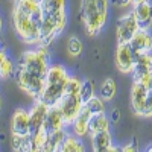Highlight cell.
Returning a JSON list of instances; mask_svg holds the SVG:
<instances>
[{"mask_svg": "<svg viewBox=\"0 0 152 152\" xmlns=\"http://www.w3.org/2000/svg\"><path fill=\"white\" fill-rule=\"evenodd\" d=\"M59 151L61 152H84L85 146L82 143V138L76 137L72 132H67V135L64 137V140H62L59 146Z\"/></svg>", "mask_w": 152, "mask_h": 152, "instance_id": "20", "label": "cell"}, {"mask_svg": "<svg viewBox=\"0 0 152 152\" xmlns=\"http://www.w3.org/2000/svg\"><path fill=\"white\" fill-rule=\"evenodd\" d=\"M37 2H41V0H37Z\"/></svg>", "mask_w": 152, "mask_h": 152, "instance_id": "38", "label": "cell"}, {"mask_svg": "<svg viewBox=\"0 0 152 152\" xmlns=\"http://www.w3.org/2000/svg\"><path fill=\"white\" fill-rule=\"evenodd\" d=\"M87 108L91 111V114H99V113H105V100L100 97V96H93L90 100H88L87 104Z\"/></svg>", "mask_w": 152, "mask_h": 152, "instance_id": "28", "label": "cell"}, {"mask_svg": "<svg viewBox=\"0 0 152 152\" xmlns=\"http://www.w3.org/2000/svg\"><path fill=\"white\" fill-rule=\"evenodd\" d=\"M119 117H120L119 110H114V111H113V116H111V120H113V122H119Z\"/></svg>", "mask_w": 152, "mask_h": 152, "instance_id": "33", "label": "cell"}, {"mask_svg": "<svg viewBox=\"0 0 152 152\" xmlns=\"http://www.w3.org/2000/svg\"><path fill=\"white\" fill-rule=\"evenodd\" d=\"M116 93H117V85H116V81L113 78H107L99 87V96L102 97L105 102H110L116 97Z\"/></svg>", "mask_w": 152, "mask_h": 152, "instance_id": "24", "label": "cell"}, {"mask_svg": "<svg viewBox=\"0 0 152 152\" xmlns=\"http://www.w3.org/2000/svg\"><path fill=\"white\" fill-rule=\"evenodd\" d=\"M47 140V132L41 128L37 132L29 134V152H43V148Z\"/></svg>", "mask_w": 152, "mask_h": 152, "instance_id": "23", "label": "cell"}, {"mask_svg": "<svg viewBox=\"0 0 152 152\" xmlns=\"http://www.w3.org/2000/svg\"><path fill=\"white\" fill-rule=\"evenodd\" d=\"M59 35L55 21L50 17H44L43 15V21L40 26V44L38 46H50L52 41Z\"/></svg>", "mask_w": 152, "mask_h": 152, "instance_id": "17", "label": "cell"}, {"mask_svg": "<svg viewBox=\"0 0 152 152\" xmlns=\"http://www.w3.org/2000/svg\"><path fill=\"white\" fill-rule=\"evenodd\" d=\"M128 44L132 50L134 56L142 55V53H149L152 52V35L149 34V31L138 29Z\"/></svg>", "mask_w": 152, "mask_h": 152, "instance_id": "9", "label": "cell"}, {"mask_svg": "<svg viewBox=\"0 0 152 152\" xmlns=\"http://www.w3.org/2000/svg\"><path fill=\"white\" fill-rule=\"evenodd\" d=\"M146 73H152V52L137 55L134 61V69H132L134 78L146 75Z\"/></svg>", "mask_w": 152, "mask_h": 152, "instance_id": "18", "label": "cell"}, {"mask_svg": "<svg viewBox=\"0 0 152 152\" xmlns=\"http://www.w3.org/2000/svg\"><path fill=\"white\" fill-rule=\"evenodd\" d=\"M66 49H67V53H69L72 58H78V56H81L82 50H84V44H82V41L79 40L78 37H73V35H72L69 40H67Z\"/></svg>", "mask_w": 152, "mask_h": 152, "instance_id": "25", "label": "cell"}, {"mask_svg": "<svg viewBox=\"0 0 152 152\" xmlns=\"http://www.w3.org/2000/svg\"><path fill=\"white\" fill-rule=\"evenodd\" d=\"M91 140V148L94 152H110V151H120L113 146V138L110 134V129L97 131L91 135H88Z\"/></svg>", "mask_w": 152, "mask_h": 152, "instance_id": "13", "label": "cell"}, {"mask_svg": "<svg viewBox=\"0 0 152 152\" xmlns=\"http://www.w3.org/2000/svg\"><path fill=\"white\" fill-rule=\"evenodd\" d=\"M82 105L84 104H82L79 94H70V93H64L62 97L55 104V107L59 110L62 119H64V123H66L67 128L76 119V116L79 114Z\"/></svg>", "mask_w": 152, "mask_h": 152, "instance_id": "6", "label": "cell"}, {"mask_svg": "<svg viewBox=\"0 0 152 152\" xmlns=\"http://www.w3.org/2000/svg\"><path fill=\"white\" fill-rule=\"evenodd\" d=\"M149 85H145L143 82L140 81H132V88H131V105H132V110L134 113L138 116L140 113L145 100H146V96H148V91H149Z\"/></svg>", "mask_w": 152, "mask_h": 152, "instance_id": "16", "label": "cell"}, {"mask_svg": "<svg viewBox=\"0 0 152 152\" xmlns=\"http://www.w3.org/2000/svg\"><path fill=\"white\" fill-rule=\"evenodd\" d=\"M138 29H140V28H138V23L135 20L134 12L132 11L126 12V14L122 15L119 18V21H117V28H116L117 43L119 44H128Z\"/></svg>", "mask_w": 152, "mask_h": 152, "instance_id": "7", "label": "cell"}, {"mask_svg": "<svg viewBox=\"0 0 152 152\" xmlns=\"http://www.w3.org/2000/svg\"><path fill=\"white\" fill-rule=\"evenodd\" d=\"M15 62L11 59L5 49H0V79H9L14 76Z\"/></svg>", "mask_w": 152, "mask_h": 152, "instance_id": "21", "label": "cell"}, {"mask_svg": "<svg viewBox=\"0 0 152 152\" xmlns=\"http://www.w3.org/2000/svg\"><path fill=\"white\" fill-rule=\"evenodd\" d=\"M66 135H67L66 128L53 131V132H49L46 145L43 148V152H56V151H59V146H61V143H62V140H64Z\"/></svg>", "mask_w": 152, "mask_h": 152, "instance_id": "19", "label": "cell"}, {"mask_svg": "<svg viewBox=\"0 0 152 152\" xmlns=\"http://www.w3.org/2000/svg\"><path fill=\"white\" fill-rule=\"evenodd\" d=\"M132 12H134L135 20L138 23V28L149 31L152 26V3L149 0L148 2H143V3H138L134 6Z\"/></svg>", "mask_w": 152, "mask_h": 152, "instance_id": "15", "label": "cell"}, {"mask_svg": "<svg viewBox=\"0 0 152 152\" xmlns=\"http://www.w3.org/2000/svg\"><path fill=\"white\" fill-rule=\"evenodd\" d=\"M110 3H113L119 9H123L126 6H131V0H110Z\"/></svg>", "mask_w": 152, "mask_h": 152, "instance_id": "31", "label": "cell"}, {"mask_svg": "<svg viewBox=\"0 0 152 152\" xmlns=\"http://www.w3.org/2000/svg\"><path fill=\"white\" fill-rule=\"evenodd\" d=\"M49 46H35L23 52L14 70V79L20 90L34 100L40 97L49 70Z\"/></svg>", "mask_w": 152, "mask_h": 152, "instance_id": "1", "label": "cell"}, {"mask_svg": "<svg viewBox=\"0 0 152 152\" xmlns=\"http://www.w3.org/2000/svg\"><path fill=\"white\" fill-rule=\"evenodd\" d=\"M43 11L37 0H14L12 26L18 38L28 46L40 44V26Z\"/></svg>", "mask_w": 152, "mask_h": 152, "instance_id": "2", "label": "cell"}, {"mask_svg": "<svg viewBox=\"0 0 152 152\" xmlns=\"http://www.w3.org/2000/svg\"><path fill=\"white\" fill-rule=\"evenodd\" d=\"M2 28H3V20H2V17H0V32H2Z\"/></svg>", "mask_w": 152, "mask_h": 152, "instance_id": "35", "label": "cell"}, {"mask_svg": "<svg viewBox=\"0 0 152 152\" xmlns=\"http://www.w3.org/2000/svg\"><path fill=\"white\" fill-rule=\"evenodd\" d=\"M110 129V119L107 117L105 113H99V114H91L90 123H88V135H91L97 131H104Z\"/></svg>", "mask_w": 152, "mask_h": 152, "instance_id": "22", "label": "cell"}, {"mask_svg": "<svg viewBox=\"0 0 152 152\" xmlns=\"http://www.w3.org/2000/svg\"><path fill=\"white\" fill-rule=\"evenodd\" d=\"M11 146H12V151L29 152V135H12Z\"/></svg>", "mask_w": 152, "mask_h": 152, "instance_id": "26", "label": "cell"}, {"mask_svg": "<svg viewBox=\"0 0 152 152\" xmlns=\"http://www.w3.org/2000/svg\"><path fill=\"white\" fill-rule=\"evenodd\" d=\"M143 2H148V0H131V6H135V5L143 3Z\"/></svg>", "mask_w": 152, "mask_h": 152, "instance_id": "34", "label": "cell"}, {"mask_svg": "<svg viewBox=\"0 0 152 152\" xmlns=\"http://www.w3.org/2000/svg\"><path fill=\"white\" fill-rule=\"evenodd\" d=\"M31 125H29V113L23 108L14 111L11 117V135H29Z\"/></svg>", "mask_w": 152, "mask_h": 152, "instance_id": "10", "label": "cell"}, {"mask_svg": "<svg viewBox=\"0 0 152 152\" xmlns=\"http://www.w3.org/2000/svg\"><path fill=\"white\" fill-rule=\"evenodd\" d=\"M0 111H2V97H0Z\"/></svg>", "mask_w": 152, "mask_h": 152, "instance_id": "37", "label": "cell"}, {"mask_svg": "<svg viewBox=\"0 0 152 152\" xmlns=\"http://www.w3.org/2000/svg\"><path fill=\"white\" fill-rule=\"evenodd\" d=\"M81 84H82V79H79L78 76H75V75H70L69 76V81H67V85H66V93L79 94Z\"/></svg>", "mask_w": 152, "mask_h": 152, "instance_id": "29", "label": "cell"}, {"mask_svg": "<svg viewBox=\"0 0 152 152\" xmlns=\"http://www.w3.org/2000/svg\"><path fill=\"white\" fill-rule=\"evenodd\" d=\"M70 73L67 69L61 64H50L47 75H46V82L43 87V91L40 97L43 102L47 105H55L58 100L62 97V94L66 93V85L69 81Z\"/></svg>", "mask_w": 152, "mask_h": 152, "instance_id": "4", "label": "cell"}, {"mask_svg": "<svg viewBox=\"0 0 152 152\" xmlns=\"http://www.w3.org/2000/svg\"><path fill=\"white\" fill-rule=\"evenodd\" d=\"M138 116H140V117H152V87L149 88L146 100H145V104H143L140 113H138Z\"/></svg>", "mask_w": 152, "mask_h": 152, "instance_id": "30", "label": "cell"}, {"mask_svg": "<svg viewBox=\"0 0 152 152\" xmlns=\"http://www.w3.org/2000/svg\"><path fill=\"white\" fill-rule=\"evenodd\" d=\"M90 117H91V111L87 108V105H82L79 114L76 116V119L69 126V128L72 129V134H75L79 138L87 137L88 135V123H90Z\"/></svg>", "mask_w": 152, "mask_h": 152, "instance_id": "12", "label": "cell"}, {"mask_svg": "<svg viewBox=\"0 0 152 152\" xmlns=\"http://www.w3.org/2000/svg\"><path fill=\"white\" fill-rule=\"evenodd\" d=\"M120 151H123V152H135L137 151V146H135V143H128L126 146L120 148Z\"/></svg>", "mask_w": 152, "mask_h": 152, "instance_id": "32", "label": "cell"}, {"mask_svg": "<svg viewBox=\"0 0 152 152\" xmlns=\"http://www.w3.org/2000/svg\"><path fill=\"white\" fill-rule=\"evenodd\" d=\"M62 128H67V126L64 123V119H62L59 110L55 105H49V110L44 117V123H43V129L49 134V132H53Z\"/></svg>", "mask_w": 152, "mask_h": 152, "instance_id": "14", "label": "cell"}, {"mask_svg": "<svg viewBox=\"0 0 152 152\" xmlns=\"http://www.w3.org/2000/svg\"><path fill=\"white\" fill-rule=\"evenodd\" d=\"M110 0H81L79 17L88 37H94L104 29L108 20Z\"/></svg>", "mask_w": 152, "mask_h": 152, "instance_id": "3", "label": "cell"}, {"mask_svg": "<svg viewBox=\"0 0 152 152\" xmlns=\"http://www.w3.org/2000/svg\"><path fill=\"white\" fill-rule=\"evenodd\" d=\"M94 96V84L91 79H85L81 84V90H79V97L82 100V104H87L88 100Z\"/></svg>", "mask_w": 152, "mask_h": 152, "instance_id": "27", "label": "cell"}, {"mask_svg": "<svg viewBox=\"0 0 152 152\" xmlns=\"http://www.w3.org/2000/svg\"><path fill=\"white\" fill-rule=\"evenodd\" d=\"M41 11L44 17H50L55 24L58 32H64L67 26V2L66 0H41L40 2Z\"/></svg>", "mask_w": 152, "mask_h": 152, "instance_id": "5", "label": "cell"}, {"mask_svg": "<svg viewBox=\"0 0 152 152\" xmlns=\"http://www.w3.org/2000/svg\"><path fill=\"white\" fill-rule=\"evenodd\" d=\"M151 87H152V84H151Z\"/></svg>", "mask_w": 152, "mask_h": 152, "instance_id": "39", "label": "cell"}, {"mask_svg": "<svg viewBox=\"0 0 152 152\" xmlns=\"http://www.w3.org/2000/svg\"><path fill=\"white\" fill-rule=\"evenodd\" d=\"M148 152H152V145H151V146L148 148Z\"/></svg>", "mask_w": 152, "mask_h": 152, "instance_id": "36", "label": "cell"}, {"mask_svg": "<svg viewBox=\"0 0 152 152\" xmlns=\"http://www.w3.org/2000/svg\"><path fill=\"white\" fill-rule=\"evenodd\" d=\"M49 110V105L46 102H43L41 99H35L34 105L31 107L29 113V125H31V134L37 132L38 129L43 128V123H44V117H46V113Z\"/></svg>", "mask_w": 152, "mask_h": 152, "instance_id": "11", "label": "cell"}, {"mask_svg": "<svg viewBox=\"0 0 152 152\" xmlns=\"http://www.w3.org/2000/svg\"><path fill=\"white\" fill-rule=\"evenodd\" d=\"M114 61H116V67H117V70H119L120 73H123V75L132 73L135 56H134V53H132L129 44H119V43H117V49H116V55H114Z\"/></svg>", "mask_w": 152, "mask_h": 152, "instance_id": "8", "label": "cell"}]
</instances>
